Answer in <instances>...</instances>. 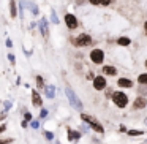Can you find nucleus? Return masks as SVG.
Returning <instances> with one entry per match:
<instances>
[{"instance_id":"nucleus-1","label":"nucleus","mask_w":147,"mask_h":144,"mask_svg":"<svg viewBox=\"0 0 147 144\" xmlns=\"http://www.w3.org/2000/svg\"><path fill=\"white\" fill-rule=\"evenodd\" d=\"M70 43L76 48H87L93 43V38L89 33H79L78 37H70Z\"/></svg>"},{"instance_id":"nucleus-2","label":"nucleus","mask_w":147,"mask_h":144,"mask_svg":"<svg viewBox=\"0 0 147 144\" xmlns=\"http://www.w3.org/2000/svg\"><path fill=\"white\" fill-rule=\"evenodd\" d=\"M81 119H82L84 122H86L87 125H89V128H92L93 131H96V133H105V127H103L101 124H100L98 120H96L93 116H90V114H86V112H82L81 114Z\"/></svg>"},{"instance_id":"nucleus-3","label":"nucleus","mask_w":147,"mask_h":144,"mask_svg":"<svg viewBox=\"0 0 147 144\" xmlns=\"http://www.w3.org/2000/svg\"><path fill=\"white\" fill-rule=\"evenodd\" d=\"M112 103H114L115 106H117L119 109H123L127 108L128 105V95L125 92H122V90H117V92H112Z\"/></svg>"},{"instance_id":"nucleus-4","label":"nucleus","mask_w":147,"mask_h":144,"mask_svg":"<svg viewBox=\"0 0 147 144\" xmlns=\"http://www.w3.org/2000/svg\"><path fill=\"white\" fill-rule=\"evenodd\" d=\"M65 93H67V97H68V100H70L71 106H73V108H76L78 111H82V108H84L82 101H81V98L76 95V93H74V90L71 89V87H67V89H65Z\"/></svg>"},{"instance_id":"nucleus-5","label":"nucleus","mask_w":147,"mask_h":144,"mask_svg":"<svg viewBox=\"0 0 147 144\" xmlns=\"http://www.w3.org/2000/svg\"><path fill=\"white\" fill-rule=\"evenodd\" d=\"M89 59L92 64L95 65H101L105 62V51L101 48H93L92 51L89 52Z\"/></svg>"},{"instance_id":"nucleus-6","label":"nucleus","mask_w":147,"mask_h":144,"mask_svg":"<svg viewBox=\"0 0 147 144\" xmlns=\"http://www.w3.org/2000/svg\"><path fill=\"white\" fill-rule=\"evenodd\" d=\"M63 21H65V26H67L68 30H76L79 27V21H78L76 14H73V13H65Z\"/></svg>"},{"instance_id":"nucleus-7","label":"nucleus","mask_w":147,"mask_h":144,"mask_svg":"<svg viewBox=\"0 0 147 144\" xmlns=\"http://www.w3.org/2000/svg\"><path fill=\"white\" fill-rule=\"evenodd\" d=\"M106 87H108V81H106V78H105V74H98V76H95V79H93V89L95 90H105Z\"/></svg>"},{"instance_id":"nucleus-8","label":"nucleus","mask_w":147,"mask_h":144,"mask_svg":"<svg viewBox=\"0 0 147 144\" xmlns=\"http://www.w3.org/2000/svg\"><path fill=\"white\" fill-rule=\"evenodd\" d=\"M38 30L41 32V35H43V38H45V40L49 38V24H48V19H46V18H40Z\"/></svg>"},{"instance_id":"nucleus-9","label":"nucleus","mask_w":147,"mask_h":144,"mask_svg":"<svg viewBox=\"0 0 147 144\" xmlns=\"http://www.w3.org/2000/svg\"><path fill=\"white\" fill-rule=\"evenodd\" d=\"M22 5L24 8H27V10L32 13V16H38L40 14V7L35 3V2H29V0H22Z\"/></svg>"},{"instance_id":"nucleus-10","label":"nucleus","mask_w":147,"mask_h":144,"mask_svg":"<svg viewBox=\"0 0 147 144\" xmlns=\"http://www.w3.org/2000/svg\"><path fill=\"white\" fill-rule=\"evenodd\" d=\"M146 106H147V100H146V97H144V95H139V97L134 98L133 109H144Z\"/></svg>"},{"instance_id":"nucleus-11","label":"nucleus","mask_w":147,"mask_h":144,"mask_svg":"<svg viewBox=\"0 0 147 144\" xmlns=\"http://www.w3.org/2000/svg\"><path fill=\"white\" fill-rule=\"evenodd\" d=\"M67 131H68V141H78L82 136V131L73 130V128H70V127H67Z\"/></svg>"},{"instance_id":"nucleus-12","label":"nucleus","mask_w":147,"mask_h":144,"mask_svg":"<svg viewBox=\"0 0 147 144\" xmlns=\"http://www.w3.org/2000/svg\"><path fill=\"white\" fill-rule=\"evenodd\" d=\"M117 86L122 87V89H131V87H133V81H131L130 78H119Z\"/></svg>"},{"instance_id":"nucleus-13","label":"nucleus","mask_w":147,"mask_h":144,"mask_svg":"<svg viewBox=\"0 0 147 144\" xmlns=\"http://www.w3.org/2000/svg\"><path fill=\"white\" fill-rule=\"evenodd\" d=\"M101 73L105 74V76H115V74H117V68H115L114 65H105V67L101 68Z\"/></svg>"},{"instance_id":"nucleus-14","label":"nucleus","mask_w":147,"mask_h":144,"mask_svg":"<svg viewBox=\"0 0 147 144\" xmlns=\"http://www.w3.org/2000/svg\"><path fill=\"white\" fill-rule=\"evenodd\" d=\"M32 105L33 106H43V100H41V97H40V93H38V90H32Z\"/></svg>"},{"instance_id":"nucleus-15","label":"nucleus","mask_w":147,"mask_h":144,"mask_svg":"<svg viewBox=\"0 0 147 144\" xmlns=\"http://www.w3.org/2000/svg\"><path fill=\"white\" fill-rule=\"evenodd\" d=\"M19 11H18V5H16V0H10V16L11 19H16Z\"/></svg>"},{"instance_id":"nucleus-16","label":"nucleus","mask_w":147,"mask_h":144,"mask_svg":"<svg viewBox=\"0 0 147 144\" xmlns=\"http://www.w3.org/2000/svg\"><path fill=\"white\" fill-rule=\"evenodd\" d=\"M115 43H117L119 46H123V48H127V46H130L131 45V38L130 37H119L117 40H115Z\"/></svg>"},{"instance_id":"nucleus-17","label":"nucleus","mask_w":147,"mask_h":144,"mask_svg":"<svg viewBox=\"0 0 147 144\" xmlns=\"http://www.w3.org/2000/svg\"><path fill=\"white\" fill-rule=\"evenodd\" d=\"M45 93H46L48 98H54V97H55V86H46Z\"/></svg>"},{"instance_id":"nucleus-18","label":"nucleus","mask_w":147,"mask_h":144,"mask_svg":"<svg viewBox=\"0 0 147 144\" xmlns=\"http://www.w3.org/2000/svg\"><path fill=\"white\" fill-rule=\"evenodd\" d=\"M35 82H36V87H38V90H43L46 89V84H45V79H43V76H36L35 78Z\"/></svg>"},{"instance_id":"nucleus-19","label":"nucleus","mask_w":147,"mask_h":144,"mask_svg":"<svg viewBox=\"0 0 147 144\" xmlns=\"http://www.w3.org/2000/svg\"><path fill=\"white\" fill-rule=\"evenodd\" d=\"M138 84L139 86H147V73H141L138 76Z\"/></svg>"},{"instance_id":"nucleus-20","label":"nucleus","mask_w":147,"mask_h":144,"mask_svg":"<svg viewBox=\"0 0 147 144\" xmlns=\"http://www.w3.org/2000/svg\"><path fill=\"white\" fill-rule=\"evenodd\" d=\"M51 22L54 24V26L60 24V21H59V18H57V14H55V11H54V10H51Z\"/></svg>"},{"instance_id":"nucleus-21","label":"nucleus","mask_w":147,"mask_h":144,"mask_svg":"<svg viewBox=\"0 0 147 144\" xmlns=\"http://www.w3.org/2000/svg\"><path fill=\"white\" fill-rule=\"evenodd\" d=\"M144 131L142 130H128V136H141V135H142Z\"/></svg>"},{"instance_id":"nucleus-22","label":"nucleus","mask_w":147,"mask_h":144,"mask_svg":"<svg viewBox=\"0 0 147 144\" xmlns=\"http://www.w3.org/2000/svg\"><path fill=\"white\" fill-rule=\"evenodd\" d=\"M8 60L11 62V65H16V57H14V54H11V52H8Z\"/></svg>"},{"instance_id":"nucleus-23","label":"nucleus","mask_w":147,"mask_h":144,"mask_svg":"<svg viewBox=\"0 0 147 144\" xmlns=\"http://www.w3.org/2000/svg\"><path fill=\"white\" fill-rule=\"evenodd\" d=\"M45 138L48 141H52L54 139V133H52V131H45Z\"/></svg>"},{"instance_id":"nucleus-24","label":"nucleus","mask_w":147,"mask_h":144,"mask_svg":"<svg viewBox=\"0 0 147 144\" xmlns=\"http://www.w3.org/2000/svg\"><path fill=\"white\" fill-rule=\"evenodd\" d=\"M112 2H114V0H100V5H101V7H109Z\"/></svg>"},{"instance_id":"nucleus-25","label":"nucleus","mask_w":147,"mask_h":144,"mask_svg":"<svg viewBox=\"0 0 147 144\" xmlns=\"http://www.w3.org/2000/svg\"><path fill=\"white\" fill-rule=\"evenodd\" d=\"M30 127L35 128V130H38V128H40V120H32V122H30Z\"/></svg>"},{"instance_id":"nucleus-26","label":"nucleus","mask_w":147,"mask_h":144,"mask_svg":"<svg viewBox=\"0 0 147 144\" xmlns=\"http://www.w3.org/2000/svg\"><path fill=\"white\" fill-rule=\"evenodd\" d=\"M40 117H41V119H46V117H48V109L43 108L41 111H40Z\"/></svg>"},{"instance_id":"nucleus-27","label":"nucleus","mask_w":147,"mask_h":144,"mask_svg":"<svg viewBox=\"0 0 147 144\" xmlns=\"http://www.w3.org/2000/svg\"><path fill=\"white\" fill-rule=\"evenodd\" d=\"M86 79L87 81H93V79H95V74H93L92 71H89V73L86 74Z\"/></svg>"},{"instance_id":"nucleus-28","label":"nucleus","mask_w":147,"mask_h":144,"mask_svg":"<svg viewBox=\"0 0 147 144\" xmlns=\"http://www.w3.org/2000/svg\"><path fill=\"white\" fill-rule=\"evenodd\" d=\"M5 46H7L8 49H11V48H13V41H11L10 38H7V40H5Z\"/></svg>"},{"instance_id":"nucleus-29","label":"nucleus","mask_w":147,"mask_h":144,"mask_svg":"<svg viewBox=\"0 0 147 144\" xmlns=\"http://www.w3.org/2000/svg\"><path fill=\"white\" fill-rule=\"evenodd\" d=\"M11 141H14L13 138H5V139H2V141H0V144H10Z\"/></svg>"},{"instance_id":"nucleus-30","label":"nucleus","mask_w":147,"mask_h":144,"mask_svg":"<svg viewBox=\"0 0 147 144\" xmlns=\"http://www.w3.org/2000/svg\"><path fill=\"white\" fill-rule=\"evenodd\" d=\"M3 108H5V111H8V109L11 108V101H8V100H7V101H3Z\"/></svg>"},{"instance_id":"nucleus-31","label":"nucleus","mask_w":147,"mask_h":144,"mask_svg":"<svg viewBox=\"0 0 147 144\" xmlns=\"http://www.w3.org/2000/svg\"><path fill=\"white\" fill-rule=\"evenodd\" d=\"M24 119H26L27 122H32V114H30V112H26V114H24Z\"/></svg>"},{"instance_id":"nucleus-32","label":"nucleus","mask_w":147,"mask_h":144,"mask_svg":"<svg viewBox=\"0 0 147 144\" xmlns=\"http://www.w3.org/2000/svg\"><path fill=\"white\" fill-rule=\"evenodd\" d=\"M89 3L93 5V7H98V5H100V0H89Z\"/></svg>"},{"instance_id":"nucleus-33","label":"nucleus","mask_w":147,"mask_h":144,"mask_svg":"<svg viewBox=\"0 0 147 144\" xmlns=\"http://www.w3.org/2000/svg\"><path fill=\"white\" fill-rule=\"evenodd\" d=\"M21 127H22V128H27V127H29V122H27L26 119H24V120L21 122Z\"/></svg>"},{"instance_id":"nucleus-34","label":"nucleus","mask_w":147,"mask_h":144,"mask_svg":"<svg viewBox=\"0 0 147 144\" xmlns=\"http://www.w3.org/2000/svg\"><path fill=\"white\" fill-rule=\"evenodd\" d=\"M79 128H81V131H82V133H86V131H89V128H87L86 125H81Z\"/></svg>"},{"instance_id":"nucleus-35","label":"nucleus","mask_w":147,"mask_h":144,"mask_svg":"<svg viewBox=\"0 0 147 144\" xmlns=\"http://www.w3.org/2000/svg\"><path fill=\"white\" fill-rule=\"evenodd\" d=\"M120 131H122V133H128V130H127L125 125H120Z\"/></svg>"},{"instance_id":"nucleus-36","label":"nucleus","mask_w":147,"mask_h":144,"mask_svg":"<svg viewBox=\"0 0 147 144\" xmlns=\"http://www.w3.org/2000/svg\"><path fill=\"white\" fill-rule=\"evenodd\" d=\"M5 130H7V125H5V124H2V125H0V133H3Z\"/></svg>"},{"instance_id":"nucleus-37","label":"nucleus","mask_w":147,"mask_h":144,"mask_svg":"<svg viewBox=\"0 0 147 144\" xmlns=\"http://www.w3.org/2000/svg\"><path fill=\"white\" fill-rule=\"evenodd\" d=\"M0 119H2V120H5V119H7V111H3V112H2V116H0Z\"/></svg>"},{"instance_id":"nucleus-38","label":"nucleus","mask_w":147,"mask_h":144,"mask_svg":"<svg viewBox=\"0 0 147 144\" xmlns=\"http://www.w3.org/2000/svg\"><path fill=\"white\" fill-rule=\"evenodd\" d=\"M144 33H146V35H147V21H146V22H144Z\"/></svg>"},{"instance_id":"nucleus-39","label":"nucleus","mask_w":147,"mask_h":144,"mask_svg":"<svg viewBox=\"0 0 147 144\" xmlns=\"http://www.w3.org/2000/svg\"><path fill=\"white\" fill-rule=\"evenodd\" d=\"M144 67H146V68H147V59H146V62H144Z\"/></svg>"},{"instance_id":"nucleus-40","label":"nucleus","mask_w":147,"mask_h":144,"mask_svg":"<svg viewBox=\"0 0 147 144\" xmlns=\"http://www.w3.org/2000/svg\"><path fill=\"white\" fill-rule=\"evenodd\" d=\"M144 124H146V125H147V117H146V120H144Z\"/></svg>"},{"instance_id":"nucleus-41","label":"nucleus","mask_w":147,"mask_h":144,"mask_svg":"<svg viewBox=\"0 0 147 144\" xmlns=\"http://www.w3.org/2000/svg\"><path fill=\"white\" fill-rule=\"evenodd\" d=\"M55 144H60V143H59V141H55Z\"/></svg>"},{"instance_id":"nucleus-42","label":"nucleus","mask_w":147,"mask_h":144,"mask_svg":"<svg viewBox=\"0 0 147 144\" xmlns=\"http://www.w3.org/2000/svg\"><path fill=\"white\" fill-rule=\"evenodd\" d=\"M146 143H147V141H146Z\"/></svg>"}]
</instances>
